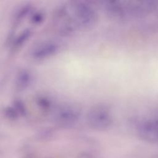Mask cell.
Here are the masks:
<instances>
[{"mask_svg": "<svg viewBox=\"0 0 158 158\" xmlns=\"http://www.w3.org/2000/svg\"><path fill=\"white\" fill-rule=\"evenodd\" d=\"M109 17L118 21L141 19L155 12L158 9V2L143 1H109L104 5Z\"/></svg>", "mask_w": 158, "mask_h": 158, "instance_id": "obj_1", "label": "cell"}, {"mask_svg": "<svg viewBox=\"0 0 158 158\" xmlns=\"http://www.w3.org/2000/svg\"><path fill=\"white\" fill-rule=\"evenodd\" d=\"M87 120L91 127L99 130L107 129L113 123L110 110L105 106L102 105L92 107L87 114Z\"/></svg>", "mask_w": 158, "mask_h": 158, "instance_id": "obj_2", "label": "cell"}, {"mask_svg": "<svg viewBox=\"0 0 158 158\" xmlns=\"http://www.w3.org/2000/svg\"><path fill=\"white\" fill-rule=\"evenodd\" d=\"M137 133L143 140L158 143V118L149 117L141 120L137 127Z\"/></svg>", "mask_w": 158, "mask_h": 158, "instance_id": "obj_4", "label": "cell"}, {"mask_svg": "<svg viewBox=\"0 0 158 158\" xmlns=\"http://www.w3.org/2000/svg\"><path fill=\"white\" fill-rule=\"evenodd\" d=\"M59 49L58 45L52 41H46L38 44L34 48L31 55L36 60H43L54 55Z\"/></svg>", "mask_w": 158, "mask_h": 158, "instance_id": "obj_5", "label": "cell"}, {"mask_svg": "<svg viewBox=\"0 0 158 158\" xmlns=\"http://www.w3.org/2000/svg\"><path fill=\"white\" fill-rule=\"evenodd\" d=\"M73 10L76 20L81 27L90 28L96 23L98 14L90 4L85 2H78L74 5Z\"/></svg>", "mask_w": 158, "mask_h": 158, "instance_id": "obj_3", "label": "cell"}, {"mask_svg": "<svg viewBox=\"0 0 158 158\" xmlns=\"http://www.w3.org/2000/svg\"><path fill=\"white\" fill-rule=\"evenodd\" d=\"M59 118L67 122H72L78 116V113L72 108L65 107L62 109L58 113Z\"/></svg>", "mask_w": 158, "mask_h": 158, "instance_id": "obj_6", "label": "cell"}]
</instances>
